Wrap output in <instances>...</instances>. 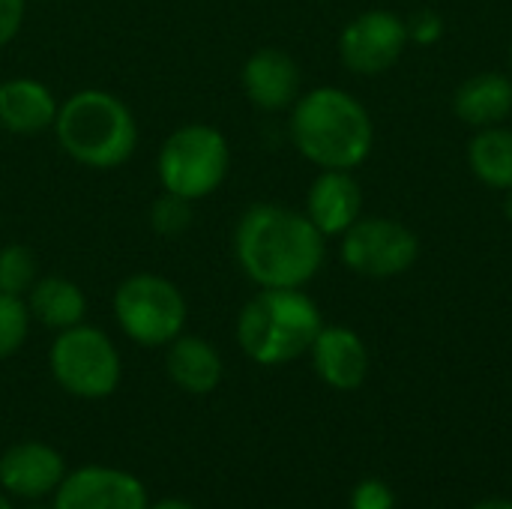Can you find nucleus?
<instances>
[{
	"instance_id": "c85d7f7f",
	"label": "nucleus",
	"mask_w": 512,
	"mask_h": 509,
	"mask_svg": "<svg viewBox=\"0 0 512 509\" xmlns=\"http://www.w3.org/2000/svg\"><path fill=\"white\" fill-rule=\"evenodd\" d=\"M0 509H12V501H9V495L0 489Z\"/></svg>"
},
{
	"instance_id": "a211bd4d",
	"label": "nucleus",
	"mask_w": 512,
	"mask_h": 509,
	"mask_svg": "<svg viewBox=\"0 0 512 509\" xmlns=\"http://www.w3.org/2000/svg\"><path fill=\"white\" fill-rule=\"evenodd\" d=\"M27 309L30 318L48 330H69L75 324H84L87 315V297L84 291L66 279V276H45L36 279L27 291Z\"/></svg>"
},
{
	"instance_id": "cd10ccee",
	"label": "nucleus",
	"mask_w": 512,
	"mask_h": 509,
	"mask_svg": "<svg viewBox=\"0 0 512 509\" xmlns=\"http://www.w3.org/2000/svg\"><path fill=\"white\" fill-rule=\"evenodd\" d=\"M504 213H507V219L512 222V189H507V195H504Z\"/></svg>"
},
{
	"instance_id": "0eeeda50",
	"label": "nucleus",
	"mask_w": 512,
	"mask_h": 509,
	"mask_svg": "<svg viewBox=\"0 0 512 509\" xmlns=\"http://www.w3.org/2000/svg\"><path fill=\"white\" fill-rule=\"evenodd\" d=\"M48 366L60 390L75 399H108L123 378V360L114 339L90 324L60 330L48 351Z\"/></svg>"
},
{
	"instance_id": "20e7f679",
	"label": "nucleus",
	"mask_w": 512,
	"mask_h": 509,
	"mask_svg": "<svg viewBox=\"0 0 512 509\" xmlns=\"http://www.w3.org/2000/svg\"><path fill=\"white\" fill-rule=\"evenodd\" d=\"M324 321L300 288H261L237 318V342L258 366H285L309 354Z\"/></svg>"
},
{
	"instance_id": "bb28decb",
	"label": "nucleus",
	"mask_w": 512,
	"mask_h": 509,
	"mask_svg": "<svg viewBox=\"0 0 512 509\" xmlns=\"http://www.w3.org/2000/svg\"><path fill=\"white\" fill-rule=\"evenodd\" d=\"M474 509H512L510 501H486V504H477Z\"/></svg>"
},
{
	"instance_id": "b1692460",
	"label": "nucleus",
	"mask_w": 512,
	"mask_h": 509,
	"mask_svg": "<svg viewBox=\"0 0 512 509\" xmlns=\"http://www.w3.org/2000/svg\"><path fill=\"white\" fill-rule=\"evenodd\" d=\"M27 15V0H0V48L9 45Z\"/></svg>"
},
{
	"instance_id": "5701e85b",
	"label": "nucleus",
	"mask_w": 512,
	"mask_h": 509,
	"mask_svg": "<svg viewBox=\"0 0 512 509\" xmlns=\"http://www.w3.org/2000/svg\"><path fill=\"white\" fill-rule=\"evenodd\" d=\"M444 36V18L438 12H420L408 21V39L420 42V45H432Z\"/></svg>"
},
{
	"instance_id": "4be33fe9",
	"label": "nucleus",
	"mask_w": 512,
	"mask_h": 509,
	"mask_svg": "<svg viewBox=\"0 0 512 509\" xmlns=\"http://www.w3.org/2000/svg\"><path fill=\"white\" fill-rule=\"evenodd\" d=\"M150 225L162 237H177L192 225V201L162 192L150 207Z\"/></svg>"
},
{
	"instance_id": "2eb2a0df",
	"label": "nucleus",
	"mask_w": 512,
	"mask_h": 509,
	"mask_svg": "<svg viewBox=\"0 0 512 509\" xmlns=\"http://www.w3.org/2000/svg\"><path fill=\"white\" fill-rule=\"evenodd\" d=\"M60 102L39 78L15 75L0 81V126L12 135H39L54 129Z\"/></svg>"
},
{
	"instance_id": "c756f323",
	"label": "nucleus",
	"mask_w": 512,
	"mask_h": 509,
	"mask_svg": "<svg viewBox=\"0 0 512 509\" xmlns=\"http://www.w3.org/2000/svg\"><path fill=\"white\" fill-rule=\"evenodd\" d=\"M30 509H54V507H30Z\"/></svg>"
},
{
	"instance_id": "6e6552de",
	"label": "nucleus",
	"mask_w": 512,
	"mask_h": 509,
	"mask_svg": "<svg viewBox=\"0 0 512 509\" xmlns=\"http://www.w3.org/2000/svg\"><path fill=\"white\" fill-rule=\"evenodd\" d=\"M420 258L417 234L387 216H360L342 234V261L348 270L369 279H390L408 273Z\"/></svg>"
},
{
	"instance_id": "6ab92c4d",
	"label": "nucleus",
	"mask_w": 512,
	"mask_h": 509,
	"mask_svg": "<svg viewBox=\"0 0 512 509\" xmlns=\"http://www.w3.org/2000/svg\"><path fill=\"white\" fill-rule=\"evenodd\" d=\"M468 165L480 183L489 189H512V129L510 126H486L468 144Z\"/></svg>"
},
{
	"instance_id": "ddd939ff",
	"label": "nucleus",
	"mask_w": 512,
	"mask_h": 509,
	"mask_svg": "<svg viewBox=\"0 0 512 509\" xmlns=\"http://www.w3.org/2000/svg\"><path fill=\"white\" fill-rule=\"evenodd\" d=\"M363 210V189L351 171H321L306 195V216L324 237H342Z\"/></svg>"
},
{
	"instance_id": "9b49d317",
	"label": "nucleus",
	"mask_w": 512,
	"mask_h": 509,
	"mask_svg": "<svg viewBox=\"0 0 512 509\" xmlns=\"http://www.w3.org/2000/svg\"><path fill=\"white\" fill-rule=\"evenodd\" d=\"M66 474L63 456L45 441H18L0 456V489L21 501L54 498Z\"/></svg>"
},
{
	"instance_id": "f03ea898",
	"label": "nucleus",
	"mask_w": 512,
	"mask_h": 509,
	"mask_svg": "<svg viewBox=\"0 0 512 509\" xmlns=\"http://www.w3.org/2000/svg\"><path fill=\"white\" fill-rule=\"evenodd\" d=\"M291 141L321 171H354L375 141L372 114L342 87H315L291 105Z\"/></svg>"
},
{
	"instance_id": "aec40b11",
	"label": "nucleus",
	"mask_w": 512,
	"mask_h": 509,
	"mask_svg": "<svg viewBox=\"0 0 512 509\" xmlns=\"http://www.w3.org/2000/svg\"><path fill=\"white\" fill-rule=\"evenodd\" d=\"M36 282V258L27 246L9 243L0 249V294L27 297Z\"/></svg>"
},
{
	"instance_id": "412c9836",
	"label": "nucleus",
	"mask_w": 512,
	"mask_h": 509,
	"mask_svg": "<svg viewBox=\"0 0 512 509\" xmlns=\"http://www.w3.org/2000/svg\"><path fill=\"white\" fill-rule=\"evenodd\" d=\"M30 309L24 297L15 294H0V360L12 357L21 351L30 333Z\"/></svg>"
},
{
	"instance_id": "dca6fc26",
	"label": "nucleus",
	"mask_w": 512,
	"mask_h": 509,
	"mask_svg": "<svg viewBox=\"0 0 512 509\" xmlns=\"http://www.w3.org/2000/svg\"><path fill=\"white\" fill-rule=\"evenodd\" d=\"M165 372L171 384L189 396H207L222 384L225 366L219 351L204 339L192 333H180L165 354Z\"/></svg>"
},
{
	"instance_id": "393cba45",
	"label": "nucleus",
	"mask_w": 512,
	"mask_h": 509,
	"mask_svg": "<svg viewBox=\"0 0 512 509\" xmlns=\"http://www.w3.org/2000/svg\"><path fill=\"white\" fill-rule=\"evenodd\" d=\"M354 509H393V495H390V489L384 483L369 480V483L357 486Z\"/></svg>"
},
{
	"instance_id": "7ed1b4c3",
	"label": "nucleus",
	"mask_w": 512,
	"mask_h": 509,
	"mask_svg": "<svg viewBox=\"0 0 512 509\" xmlns=\"http://www.w3.org/2000/svg\"><path fill=\"white\" fill-rule=\"evenodd\" d=\"M54 135L60 150L93 171L120 168L138 147L132 108L108 90H78L57 108Z\"/></svg>"
},
{
	"instance_id": "f3484780",
	"label": "nucleus",
	"mask_w": 512,
	"mask_h": 509,
	"mask_svg": "<svg viewBox=\"0 0 512 509\" xmlns=\"http://www.w3.org/2000/svg\"><path fill=\"white\" fill-rule=\"evenodd\" d=\"M453 108L474 129L498 126L512 114V81L501 72H480L456 90Z\"/></svg>"
},
{
	"instance_id": "4468645a",
	"label": "nucleus",
	"mask_w": 512,
	"mask_h": 509,
	"mask_svg": "<svg viewBox=\"0 0 512 509\" xmlns=\"http://www.w3.org/2000/svg\"><path fill=\"white\" fill-rule=\"evenodd\" d=\"M309 354L318 378L333 390H357L369 375V351L348 327H321Z\"/></svg>"
},
{
	"instance_id": "9d476101",
	"label": "nucleus",
	"mask_w": 512,
	"mask_h": 509,
	"mask_svg": "<svg viewBox=\"0 0 512 509\" xmlns=\"http://www.w3.org/2000/svg\"><path fill=\"white\" fill-rule=\"evenodd\" d=\"M144 483L120 468L84 465L63 477L51 507L54 509H147Z\"/></svg>"
},
{
	"instance_id": "1a4fd4ad",
	"label": "nucleus",
	"mask_w": 512,
	"mask_h": 509,
	"mask_svg": "<svg viewBox=\"0 0 512 509\" xmlns=\"http://www.w3.org/2000/svg\"><path fill=\"white\" fill-rule=\"evenodd\" d=\"M408 45V21L390 9L357 15L339 36V57L357 75H381L393 69Z\"/></svg>"
},
{
	"instance_id": "39448f33",
	"label": "nucleus",
	"mask_w": 512,
	"mask_h": 509,
	"mask_svg": "<svg viewBox=\"0 0 512 509\" xmlns=\"http://www.w3.org/2000/svg\"><path fill=\"white\" fill-rule=\"evenodd\" d=\"M231 168L228 138L210 123H183L159 147L156 177L162 192L180 195L186 201H201L213 195Z\"/></svg>"
},
{
	"instance_id": "f257e3e1",
	"label": "nucleus",
	"mask_w": 512,
	"mask_h": 509,
	"mask_svg": "<svg viewBox=\"0 0 512 509\" xmlns=\"http://www.w3.org/2000/svg\"><path fill=\"white\" fill-rule=\"evenodd\" d=\"M234 255L258 288H303L324 267L327 246L306 213L255 204L234 228Z\"/></svg>"
},
{
	"instance_id": "a878e982",
	"label": "nucleus",
	"mask_w": 512,
	"mask_h": 509,
	"mask_svg": "<svg viewBox=\"0 0 512 509\" xmlns=\"http://www.w3.org/2000/svg\"><path fill=\"white\" fill-rule=\"evenodd\" d=\"M147 509H195L189 501H180V498H162L156 504H147Z\"/></svg>"
},
{
	"instance_id": "7c9ffc66",
	"label": "nucleus",
	"mask_w": 512,
	"mask_h": 509,
	"mask_svg": "<svg viewBox=\"0 0 512 509\" xmlns=\"http://www.w3.org/2000/svg\"><path fill=\"white\" fill-rule=\"evenodd\" d=\"M510 60H512V54H510Z\"/></svg>"
},
{
	"instance_id": "f8f14e48",
	"label": "nucleus",
	"mask_w": 512,
	"mask_h": 509,
	"mask_svg": "<svg viewBox=\"0 0 512 509\" xmlns=\"http://www.w3.org/2000/svg\"><path fill=\"white\" fill-rule=\"evenodd\" d=\"M246 99L261 111H285L300 99V66L282 48H258L240 72Z\"/></svg>"
},
{
	"instance_id": "423d86ee",
	"label": "nucleus",
	"mask_w": 512,
	"mask_h": 509,
	"mask_svg": "<svg viewBox=\"0 0 512 509\" xmlns=\"http://www.w3.org/2000/svg\"><path fill=\"white\" fill-rule=\"evenodd\" d=\"M114 318L126 339L144 348H168L189 318L183 291L156 273L126 276L114 291Z\"/></svg>"
}]
</instances>
